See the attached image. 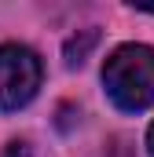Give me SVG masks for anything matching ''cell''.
<instances>
[{"label": "cell", "mask_w": 154, "mask_h": 157, "mask_svg": "<svg viewBox=\"0 0 154 157\" xmlns=\"http://www.w3.org/2000/svg\"><path fill=\"white\" fill-rule=\"evenodd\" d=\"M40 59L26 44H0V110H22L40 88Z\"/></svg>", "instance_id": "obj_2"}, {"label": "cell", "mask_w": 154, "mask_h": 157, "mask_svg": "<svg viewBox=\"0 0 154 157\" xmlns=\"http://www.w3.org/2000/svg\"><path fill=\"white\" fill-rule=\"evenodd\" d=\"M92 44H95V29H84V40H81V44H77V40L66 44V62H70V66H81V62H84V51H88Z\"/></svg>", "instance_id": "obj_3"}, {"label": "cell", "mask_w": 154, "mask_h": 157, "mask_svg": "<svg viewBox=\"0 0 154 157\" xmlns=\"http://www.w3.org/2000/svg\"><path fill=\"white\" fill-rule=\"evenodd\" d=\"M147 150H151V157H154V124H151V132H147Z\"/></svg>", "instance_id": "obj_4"}, {"label": "cell", "mask_w": 154, "mask_h": 157, "mask_svg": "<svg viewBox=\"0 0 154 157\" xmlns=\"http://www.w3.org/2000/svg\"><path fill=\"white\" fill-rule=\"evenodd\" d=\"M103 88L117 110L143 113L154 106V48L121 44L103 62Z\"/></svg>", "instance_id": "obj_1"}]
</instances>
